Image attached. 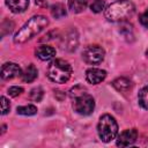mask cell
<instances>
[{"instance_id": "obj_9", "label": "cell", "mask_w": 148, "mask_h": 148, "mask_svg": "<svg viewBox=\"0 0 148 148\" xmlns=\"http://www.w3.org/2000/svg\"><path fill=\"white\" fill-rule=\"evenodd\" d=\"M106 77V72L101 68H89L86 71V79L91 84H98Z\"/></svg>"}, {"instance_id": "obj_5", "label": "cell", "mask_w": 148, "mask_h": 148, "mask_svg": "<svg viewBox=\"0 0 148 148\" xmlns=\"http://www.w3.org/2000/svg\"><path fill=\"white\" fill-rule=\"evenodd\" d=\"M73 109L76 113L81 116H89L94 112L95 101L91 95H89L88 92H83L74 98Z\"/></svg>"}, {"instance_id": "obj_20", "label": "cell", "mask_w": 148, "mask_h": 148, "mask_svg": "<svg viewBox=\"0 0 148 148\" xmlns=\"http://www.w3.org/2000/svg\"><path fill=\"white\" fill-rule=\"evenodd\" d=\"M83 92H87V90H86L84 87H82V86H75L74 88L71 89L69 96H71L72 98H75L76 96H79V95H81V94H83Z\"/></svg>"}, {"instance_id": "obj_1", "label": "cell", "mask_w": 148, "mask_h": 148, "mask_svg": "<svg viewBox=\"0 0 148 148\" xmlns=\"http://www.w3.org/2000/svg\"><path fill=\"white\" fill-rule=\"evenodd\" d=\"M49 24V20L46 16L43 15H35L32 16L28 22L24 23V25L15 34L14 36V43L16 44H23L38 35L40 31H43Z\"/></svg>"}, {"instance_id": "obj_21", "label": "cell", "mask_w": 148, "mask_h": 148, "mask_svg": "<svg viewBox=\"0 0 148 148\" xmlns=\"http://www.w3.org/2000/svg\"><path fill=\"white\" fill-rule=\"evenodd\" d=\"M10 110V103L9 101L5 97L1 96V114H7Z\"/></svg>"}, {"instance_id": "obj_24", "label": "cell", "mask_w": 148, "mask_h": 148, "mask_svg": "<svg viewBox=\"0 0 148 148\" xmlns=\"http://www.w3.org/2000/svg\"><path fill=\"white\" fill-rule=\"evenodd\" d=\"M35 3L39 7H47V1L46 0H35Z\"/></svg>"}, {"instance_id": "obj_7", "label": "cell", "mask_w": 148, "mask_h": 148, "mask_svg": "<svg viewBox=\"0 0 148 148\" xmlns=\"http://www.w3.org/2000/svg\"><path fill=\"white\" fill-rule=\"evenodd\" d=\"M138 139V131L135 128L126 130L121 132L117 139V146L118 147H128L132 146Z\"/></svg>"}, {"instance_id": "obj_6", "label": "cell", "mask_w": 148, "mask_h": 148, "mask_svg": "<svg viewBox=\"0 0 148 148\" xmlns=\"http://www.w3.org/2000/svg\"><path fill=\"white\" fill-rule=\"evenodd\" d=\"M105 56V51L103 47L98 45H89L82 52L83 60L89 65H97L103 61Z\"/></svg>"}, {"instance_id": "obj_26", "label": "cell", "mask_w": 148, "mask_h": 148, "mask_svg": "<svg viewBox=\"0 0 148 148\" xmlns=\"http://www.w3.org/2000/svg\"><path fill=\"white\" fill-rule=\"evenodd\" d=\"M146 56H147V58H148V50L146 51Z\"/></svg>"}, {"instance_id": "obj_18", "label": "cell", "mask_w": 148, "mask_h": 148, "mask_svg": "<svg viewBox=\"0 0 148 148\" xmlns=\"http://www.w3.org/2000/svg\"><path fill=\"white\" fill-rule=\"evenodd\" d=\"M43 95H44V91L40 87L34 88L30 91V99L34 101V102H40L42 98H43Z\"/></svg>"}, {"instance_id": "obj_15", "label": "cell", "mask_w": 148, "mask_h": 148, "mask_svg": "<svg viewBox=\"0 0 148 148\" xmlns=\"http://www.w3.org/2000/svg\"><path fill=\"white\" fill-rule=\"evenodd\" d=\"M51 15L54 17V18H62L67 15V12H66V8L62 3H54L51 6Z\"/></svg>"}, {"instance_id": "obj_8", "label": "cell", "mask_w": 148, "mask_h": 148, "mask_svg": "<svg viewBox=\"0 0 148 148\" xmlns=\"http://www.w3.org/2000/svg\"><path fill=\"white\" fill-rule=\"evenodd\" d=\"M21 74V67L15 62H6L1 67V77L3 80H10Z\"/></svg>"}, {"instance_id": "obj_25", "label": "cell", "mask_w": 148, "mask_h": 148, "mask_svg": "<svg viewBox=\"0 0 148 148\" xmlns=\"http://www.w3.org/2000/svg\"><path fill=\"white\" fill-rule=\"evenodd\" d=\"M5 131H6V126H5V125H2V131H1V134H3V133H5Z\"/></svg>"}, {"instance_id": "obj_19", "label": "cell", "mask_w": 148, "mask_h": 148, "mask_svg": "<svg viewBox=\"0 0 148 148\" xmlns=\"http://www.w3.org/2000/svg\"><path fill=\"white\" fill-rule=\"evenodd\" d=\"M105 7V1L104 0H94L92 3L90 5V9L94 13H101Z\"/></svg>"}, {"instance_id": "obj_12", "label": "cell", "mask_w": 148, "mask_h": 148, "mask_svg": "<svg viewBox=\"0 0 148 148\" xmlns=\"http://www.w3.org/2000/svg\"><path fill=\"white\" fill-rule=\"evenodd\" d=\"M112 86L116 90L120 92H126L132 88V81L127 77H117L112 81Z\"/></svg>"}, {"instance_id": "obj_14", "label": "cell", "mask_w": 148, "mask_h": 148, "mask_svg": "<svg viewBox=\"0 0 148 148\" xmlns=\"http://www.w3.org/2000/svg\"><path fill=\"white\" fill-rule=\"evenodd\" d=\"M89 0H68V8L72 13L79 14L86 9Z\"/></svg>"}, {"instance_id": "obj_11", "label": "cell", "mask_w": 148, "mask_h": 148, "mask_svg": "<svg viewBox=\"0 0 148 148\" xmlns=\"http://www.w3.org/2000/svg\"><path fill=\"white\" fill-rule=\"evenodd\" d=\"M56 56V49L50 45H40L36 49V57L43 61L50 60Z\"/></svg>"}, {"instance_id": "obj_16", "label": "cell", "mask_w": 148, "mask_h": 148, "mask_svg": "<svg viewBox=\"0 0 148 148\" xmlns=\"http://www.w3.org/2000/svg\"><path fill=\"white\" fill-rule=\"evenodd\" d=\"M138 99H139V104L148 110V86L141 88V90L139 91V95H138Z\"/></svg>"}, {"instance_id": "obj_4", "label": "cell", "mask_w": 148, "mask_h": 148, "mask_svg": "<svg viewBox=\"0 0 148 148\" xmlns=\"http://www.w3.org/2000/svg\"><path fill=\"white\" fill-rule=\"evenodd\" d=\"M98 136L103 142H110L118 134V124L111 114H103L97 125Z\"/></svg>"}, {"instance_id": "obj_2", "label": "cell", "mask_w": 148, "mask_h": 148, "mask_svg": "<svg viewBox=\"0 0 148 148\" xmlns=\"http://www.w3.org/2000/svg\"><path fill=\"white\" fill-rule=\"evenodd\" d=\"M135 7L130 0H117L110 3L104 12L105 18L111 22H121L134 14Z\"/></svg>"}, {"instance_id": "obj_10", "label": "cell", "mask_w": 148, "mask_h": 148, "mask_svg": "<svg viewBox=\"0 0 148 148\" xmlns=\"http://www.w3.org/2000/svg\"><path fill=\"white\" fill-rule=\"evenodd\" d=\"M6 6L10 12L18 14L23 13L29 7V0H6Z\"/></svg>"}, {"instance_id": "obj_22", "label": "cell", "mask_w": 148, "mask_h": 148, "mask_svg": "<svg viewBox=\"0 0 148 148\" xmlns=\"http://www.w3.org/2000/svg\"><path fill=\"white\" fill-rule=\"evenodd\" d=\"M23 92V88L22 87H18V86H13L8 89V95L10 97H16L18 95H21Z\"/></svg>"}, {"instance_id": "obj_23", "label": "cell", "mask_w": 148, "mask_h": 148, "mask_svg": "<svg viewBox=\"0 0 148 148\" xmlns=\"http://www.w3.org/2000/svg\"><path fill=\"white\" fill-rule=\"evenodd\" d=\"M139 21H140V23H141L145 28H148V9H146V10L139 16Z\"/></svg>"}, {"instance_id": "obj_3", "label": "cell", "mask_w": 148, "mask_h": 148, "mask_svg": "<svg viewBox=\"0 0 148 148\" xmlns=\"http://www.w3.org/2000/svg\"><path fill=\"white\" fill-rule=\"evenodd\" d=\"M72 66L64 59H54L47 67V76L56 83H65L71 79Z\"/></svg>"}, {"instance_id": "obj_13", "label": "cell", "mask_w": 148, "mask_h": 148, "mask_svg": "<svg viewBox=\"0 0 148 148\" xmlns=\"http://www.w3.org/2000/svg\"><path fill=\"white\" fill-rule=\"evenodd\" d=\"M37 75H38V71H37V68H36L34 65H29V66L25 67L24 71L22 72V74H21V79H22L23 82L30 83V82H32V81L36 80Z\"/></svg>"}, {"instance_id": "obj_17", "label": "cell", "mask_w": 148, "mask_h": 148, "mask_svg": "<svg viewBox=\"0 0 148 148\" xmlns=\"http://www.w3.org/2000/svg\"><path fill=\"white\" fill-rule=\"evenodd\" d=\"M16 112L22 116H32L37 112V108L32 104H28V105H23V106H17Z\"/></svg>"}]
</instances>
